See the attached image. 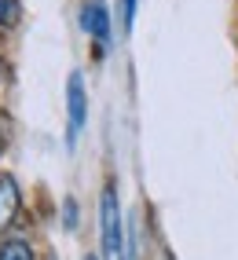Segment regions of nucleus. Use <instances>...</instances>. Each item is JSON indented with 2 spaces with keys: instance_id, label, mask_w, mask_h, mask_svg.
<instances>
[{
  "instance_id": "f257e3e1",
  "label": "nucleus",
  "mask_w": 238,
  "mask_h": 260,
  "mask_svg": "<svg viewBox=\"0 0 238 260\" xmlns=\"http://www.w3.org/2000/svg\"><path fill=\"white\" fill-rule=\"evenodd\" d=\"M99 260H128V235H125V216L117 202V187L107 183L99 190Z\"/></svg>"
},
{
  "instance_id": "f03ea898",
  "label": "nucleus",
  "mask_w": 238,
  "mask_h": 260,
  "mask_svg": "<svg viewBox=\"0 0 238 260\" xmlns=\"http://www.w3.org/2000/svg\"><path fill=\"white\" fill-rule=\"evenodd\" d=\"M84 125H88V88H84V74L74 70L66 77V147L77 143Z\"/></svg>"
},
{
  "instance_id": "7ed1b4c3",
  "label": "nucleus",
  "mask_w": 238,
  "mask_h": 260,
  "mask_svg": "<svg viewBox=\"0 0 238 260\" xmlns=\"http://www.w3.org/2000/svg\"><path fill=\"white\" fill-rule=\"evenodd\" d=\"M81 26L95 37L99 51H110V11L103 4H84L81 11Z\"/></svg>"
},
{
  "instance_id": "20e7f679",
  "label": "nucleus",
  "mask_w": 238,
  "mask_h": 260,
  "mask_svg": "<svg viewBox=\"0 0 238 260\" xmlns=\"http://www.w3.org/2000/svg\"><path fill=\"white\" fill-rule=\"evenodd\" d=\"M22 209V194H19V183L15 176H0V231L11 228L15 216Z\"/></svg>"
},
{
  "instance_id": "39448f33",
  "label": "nucleus",
  "mask_w": 238,
  "mask_h": 260,
  "mask_svg": "<svg viewBox=\"0 0 238 260\" xmlns=\"http://www.w3.org/2000/svg\"><path fill=\"white\" fill-rule=\"evenodd\" d=\"M0 260H37V253L26 238H4L0 242Z\"/></svg>"
},
{
  "instance_id": "423d86ee",
  "label": "nucleus",
  "mask_w": 238,
  "mask_h": 260,
  "mask_svg": "<svg viewBox=\"0 0 238 260\" xmlns=\"http://www.w3.org/2000/svg\"><path fill=\"white\" fill-rule=\"evenodd\" d=\"M19 0H0V29H8V26H15L19 22Z\"/></svg>"
},
{
  "instance_id": "0eeeda50",
  "label": "nucleus",
  "mask_w": 238,
  "mask_h": 260,
  "mask_svg": "<svg viewBox=\"0 0 238 260\" xmlns=\"http://www.w3.org/2000/svg\"><path fill=\"white\" fill-rule=\"evenodd\" d=\"M62 228H66V231L77 228V202H74V198H66V205H62Z\"/></svg>"
},
{
  "instance_id": "6e6552de",
  "label": "nucleus",
  "mask_w": 238,
  "mask_h": 260,
  "mask_svg": "<svg viewBox=\"0 0 238 260\" xmlns=\"http://www.w3.org/2000/svg\"><path fill=\"white\" fill-rule=\"evenodd\" d=\"M121 19H125V29H132V22H135V0H121Z\"/></svg>"
},
{
  "instance_id": "1a4fd4ad",
  "label": "nucleus",
  "mask_w": 238,
  "mask_h": 260,
  "mask_svg": "<svg viewBox=\"0 0 238 260\" xmlns=\"http://www.w3.org/2000/svg\"><path fill=\"white\" fill-rule=\"evenodd\" d=\"M4 81H8V62L0 59V84H4Z\"/></svg>"
},
{
  "instance_id": "9d476101",
  "label": "nucleus",
  "mask_w": 238,
  "mask_h": 260,
  "mask_svg": "<svg viewBox=\"0 0 238 260\" xmlns=\"http://www.w3.org/2000/svg\"><path fill=\"white\" fill-rule=\"evenodd\" d=\"M84 260H99V256H95V253H88V256H84Z\"/></svg>"
}]
</instances>
